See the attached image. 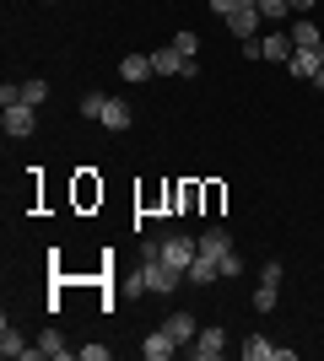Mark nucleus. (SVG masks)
I'll use <instances>...</instances> for the list:
<instances>
[{"mask_svg": "<svg viewBox=\"0 0 324 361\" xmlns=\"http://www.w3.org/2000/svg\"><path fill=\"white\" fill-rule=\"evenodd\" d=\"M222 22H227V32L244 44V38H260V22H265V16H260V6H254V0H244V6H232Z\"/></svg>", "mask_w": 324, "mask_h": 361, "instance_id": "2", "label": "nucleus"}, {"mask_svg": "<svg viewBox=\"0 0 324 361\" xmlns=\"http://www.w3.org/2000/svg\"><path fill=\"white\" fill-rule=\"evenodd\" d=\"M244 356H248V361H265V356L276 361V345H270L265 334H248V340H244Z\"/></svg>", "mask_w": 324, "mask_h": 361, "instance_id": "17", "label": "nucleus"}, {"mask_svg": "<svg viewBox=\"0 0 324 361\" xmlns=\"http://www.w3.org/2000/svg\"><path fill=\"white\" fill-rule=\"evenodd\" d=\"M281 275H287V270H281V259H265V270H260V281H270V286H281Z\"/></svg>", "mask_w": 324, "mask_h": 361, "instance_id": "24", "label": "nucleus"}, {"mask_svg": "<svg viewBox=\"0 0 324 361\" xmlns=\"http://www.w3.org/2000/svg\"><path fill=\"white\" fill-rule=\"evenodd\" d=\"M32 356H49V361H65V356H71V350H65V340H60V329H44V334H38V345H32L28 350V361Z\"/></svg>", "mask_w": 324, "mask_h": 361, "instance_id": "10", "label": "nucleus"}, {"mask_svg": "<svg viewBox=\"0 0 324 361\" xmlns=\"http://www.w3.org/2000/svg\"><path fill=\"white\" fill-rule=\"evenodd\" d=\"M173 49H179V54H184V60H195V49H200V38H195V32H179V38H173Z\"/></svg>", "mask_w": 324, "mask_h": 361, "instance_id": "23", "label": "nucleus"}, {"mask_svg": "<svg viewBox=\"0 0 324 361\" xmlns=\"http://www.w3.org/2000/svg\"><path fill=\"white\" fill-rule=\"evenodd\" d=\"M292 11H313V0H292Z\"/></svg>", "mask_w": 324, "mask_h": 361, "instance_id": "28", "label": "nucleus"}, {"mask_svg": "<svg viewBox=\"0 0 324 361\" xmlns=\"http://www.w3.org/2000/svg\"><path fill=\"white\" fill-rule=\"evenodd\" d=\"M184 350H189L195 361H216L222 350H227V334H222V329H200V334H195V340H189Z\"/></svg>", "mask_w": 324, "mask_h": 361, "instance_id": "4", "label": "nucleus"}, {"mask_svg": "<svg viewBox=\"0 0 324 361\" xmlns=\"http://www.w3.org/2000/svg\"><path fill=\"white\" fill-rule=\"evenodd\" d=\"M270 307H276V286L260 281V291H254V313H270Z\"/></svg>", "mask_w": 324, "mask_h": 361, "instance_id": "22", "label": "nucleus"}, {"mask_svg": "<svg viewBox=\"0 0 324 361\" xmlns=\"http://www.w3.org/2000/svg\"><path fill=\"white\" fill-rule=\"evenodd\" d=\"M130 119H136V114H130V103H124V97H108V108H103V130H130Z\"/></svg>", "mask_w": 324, "mask_h": 361, "instance_id": "12", "label": "nucleus"}, {"mask_svg": "<svg viewBox=\"0 0 324 361\" xmlns=\"http://www.w3.org/2000/svg\"><path fill=\"white\" fill-rule=\"evenodd\" d=\"M232 6H244V0H232Z\"/></svg>", "mask_w": 324, "mask_h": 361, "instance_id": "30", "label": "nucleus"}, {"mask_svg": "<svg viewBox=\"0 0 324 361\" xmlns=\"http://www.w3.org/2000/svg\"><path fill=\"white\" fill-rule=\"evenodd\" d=\"M162 329H168L173 340H179V345H189V340L200 334V324H195V318H189V313H168V318H162Z\"/></svg>", "mask_w": 324, "mask_h": 361, "instance_id": "11", "label": "nucleus"}, {"mask_svg": "<svg viewBox=\"0 0 324 361\" xmlns=\"http://www.w3.org/2000/svg\"><path fill=\"white\" fill-rule=\"evenodd\" d=\"M81 361H108V345H81Z\"/></svg>", "mask_w": 324, "mask_h": 361, "instance_id": "26", "label": "nucleus"}, {"mask_svg": "<svg viewBox=\"0 0 324 361\" xmlns=\"http://www.w3.org/2000/svg\"><path fill=\"white\" fill-rule=\"evenodd\" d=\"M38 130V108L32 103H11L6 108V135H32Z\"/></svg>", "mask_w": 324, "mask_h": 361, "instance_id": "5", "label": "nucleus"}, {"mask_svg": "<svg viewBox=\"0 0 324 361\" xmlns=\"http://www.w3.org/2000/svg\"><path fill=\"white\" fill-rule=\"evenodd\" d=\"M173 350H179V340H173L168 329H157V334H146V345H140V356H146V361H168Z\"/></svg>", "mask_w": 324, "mask_h": 361, "instance_id": "9", "label": "nucleus"}, {"mask_svg": "<svg viewBox=\"0 0 324 361\" xmlns=\"http://www.w3.org/2000/svg\"><path fill=\"white\" fill-rule=\"evenodd\" d=\"M254 6H260V16H265V22H270V27H276L281 16L292 11V0H254Z\"/></svg>", "mask_w": 324, "mask_h": 361, "instance_id": "19", "label": "nucleus"}, {"mask_svg": "<svg viewBox=\"0 0 324 361\" xmlns=\"http://www.w3.org/2000/svg\"><path fill=\"white\" fill-rule=\"evenodd\" d=\"M292 44H297V49H319L324 38H319V27H313V22H297V27H292Z\"/></svg>", "mask_w": 324, "mask_h": 361, "instance_id": "18", "label": "nucleus"}, {"mask_svg": "<svg viewBox=\"0 0 324 361\" xmlns=\"http://www.w3.org/2000/svg\"><path fill=\"white\" fill-rule=\"evenodd\" d=\"M103 108H108L103 92H87V97H81V114H87V119H103Z\"/></svg>", "mask_w": 324, "mask_h": 361, "instance_id": "21", "label": "nucleus"}, {"mask_svg": "<svg viewBox=\"0 0 324 361\" xmlns=\"http://www.w3.org/2000/svg\"><path fill=\"white\" fill-rule=\"evenodd\" d=\"M119 75H124V81H146V75H157V71H152V54H124V60H119Z\"/></svg>", "mask_w": 324, "mask_h": 361, "instance_id": "14", "label": "nucleus"}, {"mask_svg": "<svg viewBox=\"0 0 324 361\" xmlns=\"http://www.w3.org/2000/svg\"><path fill=\"white\" fill-rule=\"evenodd\" d=\"M313 87H319V92H324V71H319V75H313Z\"/></svg>", "mask_w": 324, "mask_h": 361, "instance_id": "29", "label": "nucleus"}, {"mask_svg": "<svg viewBox=\"0 0 324 361\" xmlns=\"http://www.w3.org/2000/svg\"><path fill=\"white\" fill-rule=\"evenodd\" d=\"M205 6H211L216 16H227V11H232V0H205Z\"/></svg>", "mask_w": 324, "mask_h": 361, "instance_id": "27", "label": "nucleus"}, {"mask_svg": "<svg viewBox=\"0 0 324 361\" xmlns=\"http://www.w3.org/2000/svg\"><path fill=\"white\" fill-rule=\"evenodd\" d=\"M260 44H265V60H270V65H287V60H292V54H297L292 32H265Z\"/></svg>", "mask_w": 324, "mask_h": 361, "instance_id": "7", "label": "nucleus"}, {"mask_svg": "<svg viewBox=\"0 0 324 361\" xmlns=\"http://www.w3.org/2000/svg\"><path fill=\"white\" fill-rule=\"evenodd\" d=\"M140 259H162V238H146V243H140Z\"/></svg>", "mask_w": 324, "mask_h": 361, "instance_id": "25", "label": "nucleus"}, {"mask_svg": "<svg viewBox=\"0 0 324 361\" xmlns=\"http://www.w3.org/2000/svg\"><path fill=\"white\" fill-rule=\"evenodd\" d=\"M184 281H189V286H211V281H222V264L205 259V254H195V264L184 270Z\"/></svg>", "mask_w": 324, "mask_h": 361, "instance_id": "8", "label": "nucleus"}, {"mask_svg": "<svg viewBox=\"0 0 324 361\" xmlns=\"http://www.w3.org/2000/svg\"><path fill=\"white\" fill-rule=\"evenodd\" d=\"M179 281H184V270H173L168 259H140V286L146 291H179Z\"/></svg>", "mask_w": 324, "mask_h": 361, "instance_id": "1", "label": "nucleus"}, {"mask_svg": "<svg viewBox=\"0 0 324 361\" xmlns=\"http://www.w3.org/2000/svg\"><path fill=\"white\" fill-rule=\"evenodd\" d=\"M28 350H32V345H22V334H16V324L6 318V324H0V356L11 361V356H28Z\"/></svg>", "mask_w": 324, "mask_h": 361, "instance_id": "16", "label": "nucleus"}, {"mask_svg": "<svg viewBox=\"0 0 324 361\" xmlns=\"http://www.w3.org/2000/svg\"><path fill=\"white\" fill-rule=\"evenodd\" d=\"M184 65H189V60H184V54H179L173 44L152 54V71H157V75H184Z\"/></svg>", "mask_w": 324, "mask_h": 361, "instance_id": "13", "label": "nucleus"}, {"mask_svg": "<svg viewBox=\"0 0 324 361\" xmlns=\"http://www.w3.org/2000/svg\"><path fill=\"white\" fill-rule=\"evenodd\" d=\"M22 103L44 108V103H49V87H44V81H22Z\"/></svg>", "mask_w": 324, "mask_h": 361, "instance_id": "20", "label": "nucleus"}, {"mask_svg": "<svg viewBox=\"0 0 324 361\" xmlns=\"http://www.w3.org/2000/svg\"><path fill=\"white\" fill-rule=\"evenodd\" d=\"M200 254H205V259H216V264H222V259L232 254V238H227V226H205V232H200Z\"/></svg>", "mask_w": 324, "mask_h": 361, "instance_id": "6", "label": "nucleus"}, {"mask_svg": "<svg viewBox=\"0 0 324 361\" xmlns=\"http://www.w3.org/2000/svg\"><path fill=\"white\" fill-rule=\"evenodd\" d=\"M287 71H292V75H303V81H308V75H319V71H324V60H319V54H313V49H297L292 60H287Z\"/></svg>", "mask_w": 324, "mask_h": 361, "instance_id": "15", "label": "nucleus"}, {"mask_svg": "<svg viewBox=\"0 0 324 361\" xmlns=\"http://www.w3.org/2000/svg\"><path fill=\"white\" fill-rule=\"evenodd\" d=\"M195 254H200V238H184V232H168V238H162V259H168L173 270H189Z\"/></svg>", "mask_w": 324, "mask_h": 361, "instance_id": "3", "label": "nucleus"}]
</instances>
